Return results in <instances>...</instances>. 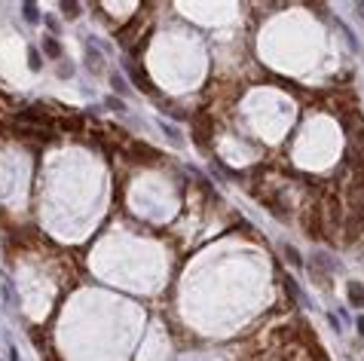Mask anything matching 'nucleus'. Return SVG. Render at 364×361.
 <instances>
[{"label": "nucleus", "instance_id": "2", "mask_svg": "<svg viewBox=\"0 0 364 361\" xmlns=\"http://www.w3.org/2000/svg\"><path fill=\"white\" fill-rule=\"evenodd\" d=\"M43 49H46L49 58H58V55H61V46H58V40H55V37H46V40H43Z\"/></svg>", "mask_w": 364, "mask_h": 361}, {"label": "nucleus", "instance_id": "8", "mask_svg": "<svg viewBox=\"0 0 364 361\" xmlns=\"http://www.w3.org/2000/svg\"><path fill=\"white\" fill-rule=\"evenodd\" d=\"M107 107H110V110H123L126 104H123V101H119V98H107Z\"/></svg>", "mask_w": 364, "mask_h": 361}, {"label": "nucleus", "instance_id": "5", "mask_svg": "<svg viewBox=\"0 0 364 361\" xmlns=\"http://www.w3.org/2000/svg\"><path fill=\"white\" fill-rule=\"evenodd\" d=\"M22 13H25V19H28L31 25H34V22L40 19V16H37V7H34V4H22Z\"/></svg>", "mask_w": 364, "mask_h": 361}, {"label": "nucleus", "instance_id": "1", "mask_svg": "<svg viewBox=\"0 0 364 361\" xmlns=\"http://www.w3.org/2000/svg\"><path fill=\"white\" fill-rule=\"evenodd\" d=\"M346 291H349V303H352V306H358V309H364V288H361L358 282H349V288H346Z\"/></svg>", "mask_w": 364, "mask_h": 361}, {"label": "nucleus", "instance_id": "11", "mask_svg": "<svg viewBox=\"0 0 364 361\" xmlns=\"http://www.w3.org/2000/svg\"><path fill=\"white\" fill-rule=\"evenodd\" d=\"M355 10H358V16H361V19H364V4H358V7H355Z\"/></svg>", "mask_w": 364, "mask_h": 361}, {"label": "nucleus", "instance_id": "4", "mask_svg": "<svg viewBox=\"0 0 364 361\" xmlns=\"http://www.w3.org/2000/svg\"><path fill=\"white\" fill-rule=\"evenodd\" d=\"M28 61H31V70H40V67H43V61H40V52L31 46L28 49Z\"/></svg>", "mask_w": 364, "mask_h": 361}, {"label": "nucleus", "instance_id": "9", "mask_svg": "<svg viewBox=\"0 0 364 361\" xmlns=\"http://www.w3.org/2000/svg\"><path fill=\"white\" fill-rule=\"evenodd\" d=\"M10 361H19V349L16 346H10Z\"/></svg>", "mask_w": 364, "mask_h": 361}, {"label": "nucleus", "instance_id": "10", "mask_svg": "<svg viewBox=\"0 0 364 361\" xmlns=\"http://www.w3.org/2000/svg\"><path fill=\"white\" fill-rule=\"evenodd\" d=\"M355 325H358V334H361V337H364V315H361V318H358V322H355Z\"/></svg>", "mask_w": 364, "mask_h": 361}, {"label": "nucleus", "instance_id": "3", "mask_svg": "<svg viewBox=\"0 0 364 361\" xmlns=\"http://www.w3.org/2000/svg\"><path fill=\"white\" fill-rule=\"evenodd\" d=\"M281 251H285V257H288L294 266H303V260H300V251H297L294 245H281Z\"/></svg>", "mask_w": 364, "mask_h": 361}, {"label": "nucleus", "instance_id": "6", "mask_svg": "<svg viewBox=\"0 0 364 361\" xmlns=\"http://www.w3.org/2000/svg\"><path fill=\"white\" fill-rule=\"evenodd\" d=\"M61 13H67V16L74 19V16H80V4H70V0H64V4H61Z\"/></svg>", "mask_w": 364, "mask_h": 361}, {"label": "nucleus", "instance_id": "7", "mask_svg": "<svg viewBox=\"0 0 364 361\" xmlns=\"http://www.w3.org/2000/svg\"><path fill=\"white\" fill-rule=\"evenodd\" d=\"M110 83L116 86V92H126V80L119 77V74H113V77H110Z\"/></svg>", "mask_w": 364, "mask_h": 361}]
</instances>
